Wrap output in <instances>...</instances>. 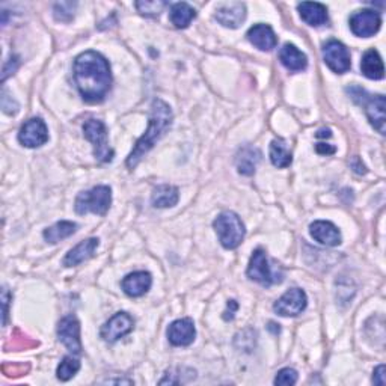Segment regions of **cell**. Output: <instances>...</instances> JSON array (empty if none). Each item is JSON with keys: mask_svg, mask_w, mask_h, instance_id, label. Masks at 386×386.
<instances>
[{"mask_svg": "<svg viewBox=\"0 0 386 386\" xmlns=\"http://www.w3.org/2000/svg\"><path fill=\"white\" fill-rule=\"evenodd\" d=\"M74 82L86 103H102L112 86L107 59L94 50L78 55L74 61Z\"/></svg>", "mask_w": 386, "mask_h": 386, "instance_id": "1", "label": "cell"}, {"mask_svg": "<svg viewBox=\"0 0 386 386\" xmlns=\"http://www.w3.org/2000/svg\"><path fill=\"white\" fill-rule=\"evenodd\" d=\"M174 115L171 107L167 103H165L160 98H156L151 103V113H150V124H148V130L145 135L137 139L135 144L133 151L127 157V167L128 170H135L139 165V162L144 158V156L154 148V145L158 142V139L170 130L172 125Z\"/></svg>", "mask_w": 386, "mask_h": 386, "instance_id": "2", "label": "cell"}, {"mask_svg": "<svg viewBox=\"0 0 386 386\" xmlns=\"http://www.w3.org/2000/svg\"><path fill=\"white\" fill-rule=\"evenodd\" d=\"M347 94L352 97V100L364 107L365 113H367L371 125L380 135H385V124H386V102L383 95H371L367 91H364L359 86L347 88Z\"/></svg>", "mask_w": 386, "mask_h": 386, "instance_id": "3", "label": "cell"}, {"mask_svg": "<svg viewBox=\"0 0 386 386\" xmlns=\"http://www.w3.org/2000/svg\"><path fill=\"white\" fill-rule=\"evenodd\" d=\"M214 230L225 249H235L244 239V225L239 216L233 212H223L213 222Z\"/></svg>", "mask_w": 386, "mask_h": 386, "instance_id": "4", "label": "cell"}, {"mask_svg": "<svg viewBox=\"0 0 386 386\" xmlns=\"http://www.w3.org/2000/svg\"><path fill=\"white\" fill-rule=\"evenodd\" d=\"M112 204V191L109 186H97L91 191L78 193L76 198L77 214L95 213L104 216Z\"/></svg>", "mask_w": 386, "mask_h": 386, "instance_id": "5", "label": "cell"}, {"mask_svg": "<svg viewBox=\"0 0 386 386\" xmlns=\"http://www.w3.org/2000/svg\"><path fill=\"white\" fill-rule=\"evenodd\" d=\"M247 278L261 284L263 287H270L275 284H280L284 280V273L280 267H273L269 263V259L263 249L254 251L249 266H247Z\"/></svg>", "mask_w": 386, "mask_h": 386, "instance_id": "6", "label": "cell"}, {"mask_svg": "<svg viewBox=\"0 0 386 386\" xmlns=\"http://www.w3.org/2000/svg\"><path fill=\"white\" fill-rule=\"evenodd\" d=\"M83 135L94 146V156L98 162L109 163L113 160V150L107 142V128L100 120H88L83 125Z\"/></svg>", "mask_w": 386, "mask_h": 386, "instance_id": "7", "label": "cell"}, {"mask_svg": "<svg viewBox=\"0 0 386 386\" xmlns=\"http://www.w3.org/2000/svg\"><path fill=\"white\" fill-rule=\"evenodd\" d=\"M323 59L326 65H328L333 73L344 74L350 70L352 61L350 53L343 43L336 41V39H331L323 47Z\"/></svg>", "mask_w": 386, "mask_h": 386, "instance_id": "8", "label": "cell"}, {"mask_svg": "<svg viewBox=\"0 0 386 386\" xmlns=\"http://www.w3.org/2000/svg\"><path fill=\"white\" fill-rule=\"evenodd\" d=\"M306 305H308L306 293L301 289H291L275 302L273 310L281 317H296L305 311Z\"/></svg>", "mask_w": 386, "mask_h": 386, "instance_id": "9", "label": "cell"}, {"mask_svg": "<svg viewBox=\"0 0 386 386\" xmlns=\"http://www.w3.org/2000/svg\"><path fill=\"white\" fill-rule=\"evenodd\" d=\"M382 26V18L378 11L373 9H362V11L354 13L350 17V29L356 36L368 38L379 32Z\"/></svg>", "mask_w": 386, "mask_h": 386, "instance_id": "10", "label": "cell"}, {"mask_svg": "<svg viewBox=\"0 0 386 386\" xmlns=\"http://www.w3.org/2000/svg\"><path fill=\"white\" fill-rule=\"evenodd\" d=\"M57 336L65 347L73 354L82 353L81 323L74 315H67L57 324Z\"/></svg>", "mask_w": 386, "mask_h": 386, "instance_id": "11", "label": "cell"}, {"mask_svg": "<svg viewBox=\"0 0 386 386\" xmlns=\"http://www.w3.org/2000/svg\"><path fill=\"white\" fill-rule=\"evenodd\" d=\"M18 141L23 146L38 148L48 141V130L41 118H32L26 121L18 133Z\"/></svg>", "mask_w": 386, "mask_h": 386, "instance_id": "12", "label": "cell"}, {"mask_svg": "<svg viewBox=\"0 0 386 386\" xmlns=\"http://www.w3.org/2000/svg\"><path fill=\"white\" fill-rule=\"evenodd\" d=\"M133 328H135V320L130 314L116 312L111 320L103 324L100 335L102 338L107 343H116L127 333H130Z\"/></svg>", "mask_w": 386, "mask_h": 386, "instance_id": "13", "label": "cell"}, {"mask_svg": "<svg viewBox=\"0 0 386 386\" xmlns=\"http://www.w3.org/2000/svg\"><path fill=\"white\" fill-rule=\"evenodd\" d=\"M216 20L225 27L237 29L246 18V5L242 2H225L216 8Z\"/></svg>", "mask_w": 386, "mask_h": 386, "instance_id": "14", "label": "cell"}, {"mask_svg": "<svg viewBox=\"0 0 386 386\" xmlns=\"http://www.w3.org/2000/svg\"><path fill=\"white\" fill-rule=\"evenodd\" d=\"M195 324L191 319H181L175 320L171 323L170 328H167V340L175 347H186V345H191L195 340Z\"/></svg>", "mask_w": 386, "mask_h": 386, "instance_id": "15", "label": "cell"}, {"mask_svg": "<svg viewBox=\"0 0 386 386\" xmlns=\"http://www.w3.org/2000/svg\"><path fill=\"white\" fill-rule=\"evenodd\" d=\"M153 284V278L151 275L148 272H133L130 275H127L125 278L121 282L123 290L127 296H130V298H141L145 293H148V290L151 289Z\"/></svg>", "mask_w": 386, "mask_h": 386, "instance_id": "16", "label": "cell"}, {"mask_svg": "<svg viewBox=\"0 0 386 386\" xmlns=\"http://www.w3.org/2000/svg\"><path fill=\"white\" fill-rule=\"evenodd\" d=\"M247 39L263 52H270L278 44V38H276L273 29L269 25L263 23L255 25L247 31Z\"/></svg>", "mask_w": 386, "mask_h": 386, "instance_id": "17", "label": "cell"}, {"mask_svg": "<svg viewBox=\"0 0 386 386\" xmlns=\"http://www.w3.org/2000/svg\"><path fill=\"white\" fill-rule=\"evenodd\" d=\"M311 235L315 242L324 246H338L341 243V233L332 222L328 221H315L310 226Z\"/></svg>", "mask_w": 386, "mask_h": 386, "instance_id": "18", "label": "cell"}, {"mask_svg": "<svg viewBox=\"0 0 386 386\" xmlns=\"http://www.w3.org/2000/svg\"><path fill=\"white\" fill-rule=\"evenodd\" d=\"M98 244H100V240L95 239V237L81 242L65 255L64 266L65 267H73V266H78V264L88 261L89 259H92Z\"/></svg>", "mask_w": 386, "mask_h": 386, "instance_id": "19", "label": "cell"}, {"mask_svg": "<svg viewBox=\"0 0 386 386\" xmlns=\"http://www.w3.org/2000/svg\"><path fill=\"white\" fill-rule=\"evenodd\" d=\"M280 61L291 73L303 71L308 67V57L298 47L293 44H285L280 50Z\"/></svg>", "mask_w": 386, "mask_h": 386, "instance_id": "20", "label": "cell"}, {"mask_svg": "<svg viewBox=\"0 0 386 386\" xmlns=\"http://www.w3.org/2000/svg\"><path fill=\"white\" fill-rule=\"evenodd\" d=\"M301 18L310 26H323L328 23V8L319 2H302L298 5Z\"/></svg>", "mask_w": 386, "mask_h": 386, "instance_id": "21", "label": "cell"}, {"mask_svg": "<svg viewBox=\"0 0 386 386\" xmlns=\"http://www.w3.org/2000/svg\"><path fill=\"white\" fill-rule=\"evenodd\" d=\"M361 70L365 77L371 78V81H380V78L385 77V68H383V61L379 55L378 50H371L365 52L361 61Z\"/></svg>", "mask_w": 386, "mask_h": 386, "instance_id": "22", "label": "cell"}, {"mask_svg": "<svg viewBox=\"0 0 386 386\" xmlns=\"http://www.w3.org/2000/svg\"><path fill=\"white\" fill-rule=\"evenodd\" d=\"M261 158V153L252 146H243L242 150L237 153L235 157V166L237 171L242 175L249 177L255 172V167L259 165Z\"/></svg>", "mask_w": 386, "mask_h": 386, "instance_id": "23", "label": "cell"}, {"mask_svg": "<svg viewBox=\"0 0 386 386\" xmlns=\"http://www.w3.org/2000/svg\"><path fill=\"white\" fill-rule=\"evenodd\" d=\"M178 200H180V192L177 187L170 184L157 186L151 195V204L156 209H167V207L177 205Z\"/></svg>", "mask_w": 386, "mask_h": 386, "instance_id": "24", "label": "cell"}, {"mask_svg": "<svg viewBox=\"0 0 386 386\" xmlns=\"http://www.w3.org/2000/svg\"><path fill=\"white\" fill-rule=\"evenodd\" d=\"M77 230V225L74 222L70 221H61L55 225H52L50 228H47L44 231V239L47 243H59L64 239H68V237L73 235Z\"/></svg>", "mask_w": 386, "mask_h": 386, "instance_id": "25", "label": "cell"}, {"mask_svg": "<svg viewBox=\"0 0 386 386\" xmlns=\"http://www.w3.org/2000/svg\"><path fill=\"white\" fill-rule=\"evenodd\" d=\"M171 22L177 29H186L189 26L195 17H196V11L189 5V4H175L171 6Z\"/></svg>", "mask_w": 386, "mask_h": 386, "instance_id": "26", "label": "cell"}, {"mask_svg": "<svg viewBox=\"0 0 386 386\" xmlns=\"http://www.w3.org/2000/svg\"><path fill=\"white\" fill-rule=\"evenodd\" d=\"M270 160L276 167H289L293 163V156L284 139H275L270 144Z\"/></svg>", "mask_w": 386, "mask_h": 386, "instance_id": "27", "label": "cell"}, {"mask_svg": "<svg viewBox=\"0 0 386 386\" xmlns=\"http://www.w3.org/2000/svg\"><path fill=\"white\" fill-rule=\"evenodd\" d=\"M78 370H81V362H78V359L74 358V356H65L62 362L59 364L56 375L61 382H68L74 378Z\"/></svg>", "mask_w": 386, "mask_h": 386, "instance_id": "28", "label": "cell"}, {"mask_svg": "<svg viewBox=\"0 0 386 386\" xmlns=\"http://www.w3.org/2000/svg\"><path fill=\"white\" fill-rule=\"evenodd\" d=\"M136 9L139 11L142 15L146 17H156L160 13H163V9L166 8V2L163 0H145V2H136Z\"/></svg>", "mask_w": 386, "mask_h": 386, "instance_id": "29", "label": "cell"}, {"mask_svg": "<svg viewBox=\"0 0 386 386\" xmlns=\"http://www.w3.org/2000/svg\"><path fill=\"white\" fill-rule=\"evenodd\" d=\"M77 4H73V2H61V4H56L55 8H53V13H55V18L57 20V22H71L73 17H74V9H76Z\"/></svg>", "mask_w": 386, "mask_h": 386, "instance_id": "30", "label": "cell"}, {"mask_svg": "<svg viewBox=\"0 0 386 386\" xmlns=\"http://www.w3.org/2000/svg\"><path fill=\"white\" fill-rule=\"evenodd\" d=\"M298 382V371L293 368H282L281 371H278L275 378V385H294Z\"/></svg>", "mask_w": 386, "mask_h": 386, "instance_id": "31", "label": "cell"}, {"mask_svg": "<svg viewBox=\"0 0 386 386\" xmlns=\"http://www.w3.org/2000/svg\"><path fill=\"white\" fill-rule=\"evenodd\" d=\"M18 65H20V62H18V59H17L15 56L9 59V61H8V62L5 64V67H4V74H2V81H4V82L6 81L9 74H14V73L17 71Z\"/></svg>", "mask_w": 386, "mask_h": 386, "instance_id": "32", "label": "cell"}, {"mask_svg": "<svg viewBox=\"0 0 386 386\" xmlns=\"http://www.w3.org/2000/svg\"><path fill=\"white\" fill-rule=\"evenodd\" d=\"M373 383H374V385H378V386H385V385H386V378H385V365H379V367L374 370Z\"/></svg>", "mask_w": 386, "mask_h": 386, "instance_id": "33", "label": "cell"}, {"mask_svg": "<svg viewBox=\"0 0 386 386\" xmlns=\"http://www.w3.org/2000/svg\"><path fill=\"white\" fill-rule=\"evenodd\" d=\"M239 310V305H237L235 301H230L228 302V308H226V311L223 312V319L228 322V320H233L234 319V312Z\"/></svg>", "mask_w": 386, "mask_h": 386, "instance_id": "34", "label": "cell"}, {"mask_svg": "<svg viewBox=\"0 0 386 386\" xmlns=\"http://www.w3.org/2000/svg\"><path fill=\"white\" fill-rule=\"evenodd\" d=\"M315 151L319 154L329 156V154H333L336 151V148L333 145H329V144H317Z\"/></svg>", "mask_w": 386, "mask_h": 386, "instance_id": "35", "label": "cell"}, {"mask_svg": "<svg viewBox=\"0 0 386 386\" xmlns=\"http://www.w3.org/2000/svg\"><path fill=\"white\" fill-rule=\"evenodd\" d=\"M9 298H11V294H9V291L6 289L2 290V302H4V324H6V320H8V302H9Z\"/></svg>", "mask_w": 386, "mask_h": 386, "instance_id": "36", "label": "cell"}, {"mask_svg": "<svg viewBox=\"0 0 386 386\" xmlns=\"http://www.w3.org/2000/svg\"><path fill=\"white\" fill-rule=\"evenodd\" d=\"M354 162L359 163L361 160H359L358 157H354ZM352 167H354V172H358V174H365V172H367V171H365V166L364 165H354V163H352Z\"/></svg>", "mask_w": 386, "mask_h": 386, "instance_id": "37", "label": "cell"}, {"mask_svg": "<svg viewBox=\"0 0 386 386\" xmlns=\"http://www.w3.org/2000/svg\"><path fill=\"white\" fill-rule=\"evenodd\" d=\"M331 136H332V133L329 128H322V130H319V133H317V137H319V139L320 137H331Z\"/></svg>", "mask_w": 386, "mask_h": 386, "instance_id": "38", "label": "cell"}]
</instances>
